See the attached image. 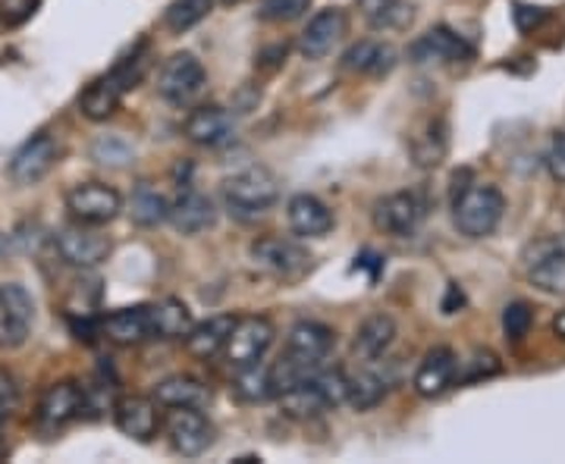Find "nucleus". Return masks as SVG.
I'll return each mask as SVG.
<instances>
[{"mask_svg":"<svg viewBox=\"0 0 565 464\" xmlns=\"http://www.w3.org/2000/svg\"><path fill=\"white\" fill-rule=\"evenodd\" d=\"M412 57L418 63L471 61V47L449 29H430L424 39L412 44Z\"/></svg>","mask_w":565,"mask_h":464,"instance_id":"393cba45","label":"nucleus"},{"mask_svg":"<svg viewBox=\"0 0 565 464\" xmlns=\"http://www.w3.org/2000/svg\"><path fill=\"white\" fill-rule=\"evenodd\" d=\"M546 170L550 176L565 185V132H556L553 142H550V151H546Z\"/></svg>","mask_w":565,"mask_h":464,"instance_id":"ea45409f","label":"nucleus"},{"mask_svg":"<svg viewBox=\"0 0 565 464\" xmlns=\"http://www.w3.org/2000/svg\"><path fill=\"white\" fill-rule=\"evenodd\" d=\"M154 402L161 408H204L211 402V392L202 380L177 374V377H167L154 386Z\"/></svg>","mask_w":565,"mask_h":464,"instance_id":"bb28decb","label":"nucleus"},{"mask_svg":"<svg viewBox=\"0 0 565 464\" xmlns=\"http://www.w3.org/2000/svg\"><path fill=\"white\" fill-rule=\"evenodd\" d=\"M541 20H544V10H541V7H522V3L515 7V25H519L522 32H531Z\"/></svg>","mask_w":565,"mask_h":464,"instance_id":"79ce46f5","label":"nucleus"},{"mask_svg":"<svg viewBox=\"0 0 565 464\" xmlns=\"http://www.w3.org/2000/svg\"><path fill=\"white\" fill-rule=\"evenodd\" d=\"M102 333L117 345H139L154 339V314L151 304L120 307L102 321Z\"/></svg>","mask_w":565,"mask_h":464,"instance_id":"dca6fc26","label":"nucleus"},{"mask_svg":"<svg viewBox=\"0 0 565 464\" xmlns=\"http://www.w3.org/2000/svg\"><path fill=\"white\" fill-rule=\"evenodd\" d=\"M456 374H459V362H456L452 348L437 345L422 358L412 386L422 399H440L446 389L456 384Z\"/></svg>","mask_w":565,"mask_h":464,"instance_id":"4468645a","label":"nucleus"},{"mask_svg":"<svg viewBox=\"0 0 565 464\" xmlns=\"http://www.w3.org/2000/svg\"><path fill=\"white\" fill-rule=\"evenodd\" d=\"M129 217H132V223L151 229V226H158V223H163L170 217V204H167V198H163L161 192H154L151 185H139L136 195H132V202H129Z\"/></svg>","mask_w":565,"mask_h":464,"instance_id":"473e14b6","label":"nucleus"},{"mask_svg":"<svg viewBox=\"0 0 565 464\" xmlns=\"http://www.w3.org/2000/svg\"><path fill=\"white\" fill-rule=\"evenodd\" d=\"M163 430L173 452H180L185 458H199L214 443V427L199 408H167Z\"/></svg>","mask_w":565,"mask_h":464,"instance_id":"423d86ee","label":"nucleus"},{"mask_svg":"<svg viewBox=\"0 0 565 464\" xmlns=\"http://www.w3.org/2000/svg\"><path fill=\"white\" fill-rule=\"evenodd\" d=\"M54 245H57L63 261L70 263V267H82V270L98 267L110 255V239L104 236L102 229L79 220L70 223V226H61L54 233Z\"/></svg>","mask_w":565,"mask_h":464,"instance_id":"20e7f679","label":"nucleus"},{"mask_svg":"<svg viewBox=\"0 0 565 464\" xmlns=\"http://www.w3.org/2000/svg\"><path fill=\"white\" fill-rule=\"evenodd\" d=\"M505 198L497 185H465L452 202V223L468 239H484L503 220Z\"/></svg>","mask_w":565,"mask_h":464,"instance_id":"f257e3e1","label":"nucleus"},{"mask_svg":"<svg viewBox=\"0 0 565 464\" xmlns=\"http://www.w3.org/2000/svg\"><path fill=\"white\" fill-rule=\"evenodd\" d=\"M114 421L122 436H129L136 443H151L163 424L158 414V402L145 399V396H122L120 402L114 404Z\"/></svg>","mask_w":565,"mask_h":464,"instance_id":"f8f14e48","label":"nucleus"},{"mask_svg":"<svg viewBox=\"0 0 565 464\" xmlns=\"http://www.w3.org/2000/svg\"><path fill=\"white\" fill-rule=\"evenodd\" d=\"M126 91H129V88H126V82H122L117 73L102 76V79L92 82V85L79 95V114L92 122L110 120V117L117 114V107H120Z\"/></svg>","mask_w":565,"mask_h":464,"instance_id":"a211bd4d","label":"nucleus"},{"mask_svg":"<svg viewBox=\"0 0 565 464\" xmlns=\"http://www.w3.org/2000/svg\"><path fill=\"white\" fill-rule=\"evenodd\" d=\"M503 370L500 358L490 352V348H478L468 362H465V384H481V380H490Z\"/></svg>","mask_w":565,"mask_h":464,"instance_id":"e433bc0d","label":"nucleus"},{"mask_svg":"<svg viewBox=\"0 0 565 464\" xmlns=\"http://www.w3.org/2000/svg\"><path fill=\"white\" fill-rule=\"evenodd\" d=\"M527 280L546 295H565V245L537 242L527 251Z\"/></svg>","mask_w":565,"mask_h":464,"instance_id":"9b49d317","label":"nucleus"},{"mask_svg":"<svg viewBox=\"0 0 565 464\" xmlns=\"http://www.w3.org/2000/svg\"><path fill=\"white\" fill-rule=\"evenodd\" d=\"M223 198L239 217H262L280 198V180L267 166H248L223 182Z\"/></svg>","mask_w":565,"mask_h":464,"instance_id":"f03ea898","label":"nucleus"},{"mask_svg":"<svg viewBox=\"0 0 565 464\" xmlns=\"http://www.w3.org/2000/svg\"><path fill=\"white\" fill-rule=\"evenodd\" d=\"M345 35V13L340 7H327L321 13H315L311 22L305 25L299 35V51L308 61H321L333 51V44Z\"/></svg>","mask_w":565,"mask_h":464,"instance_id":"2eb2a0df","label":"nucleus"},{"mask_svg":"<svg viewBox=\"0 0 565 464\" xmlns=\"http://www.w3.org/2000/svg\"><path fill=\"white\" fill-rule=\"evenodd\" d=\"M57 158H61L57 142H54L47 132H41V136L29 139V142L22 144L20 151L13 154V161H10V176H13V182H20V185H35V182H41L51 170H54Z\"/></svg>","mask_w":565,"mask_h":464,"instance_id":"ddd939ff","label":"nucleus"},{"mask_svg":"<svg viewBox=\"0 0 565 464\" xmlns=\"http://www.w3.org/2000/svg\"><path fill=\"white\" fill-rule=\"evenodd\" d=\"M446 148H449V136H446L444 120H427L422 126V132L412 139V158L424 170H434L440 166L446 158Z\"/></svg>","mask_w":565,"mask_h":464,"instance_id":"c85d7f7f","label":"nucleus"},{"mask_svg":"<svg viewBox=\"0 0 565 464\" xmlns=\"http://www.w3.org/2000/svg\"><path fill=\"white\" fill-rule=\"evenodd\" d=\"M386 389H390V380H386L384 374L364 367V370L349 377V404H355L359 411H367V408L384 402Z\"/></svg>","mask_w":565,"mask_h":464,"instance_id":"7c9ffc66","label":"nucleus"},{"mask_svg":"<svg viewBox=\"0 0 565 464\" xmlns=\"http://www.w3.org/2000/svg\"><path fill=\"white\" fill-rule=\"evenodd\" d=\"M255 267H262L264 273L270 277H280V280H292L299 277L305 267H308V251L302 245L289 242V239H280V236H264V239H255L252 248H248Z\"/></svg>","mask_w":565,"mask_h":464,"instance_id":"6e6552de","label":"nucleus"},{"mask_svg":"<svg viewBox=\"0 0 565 464\" xmlns=\"http://www.w3.org/2000/svg\"><path fill=\"white\" fill-rule=\"evenodd\" d=\"M167 220L173 223L177 233H182V236H195V233H204L214 223V204L202 192L185 188L180 198L170 204V217Z\"/></svg>","mask_w":565,"mask_h":464,"instance_id":"b1692460","label":"nucleus"},{"mask_svg":"<svg viewBox=\"0 0 565 464\" xmlns=\"http://www.w3.org/2000/svg\"><path fill=\"white\" fill-rule=\"evenodd\" d=\"M456 302L462 304V292H459L456 285H449V299H446V302H444L446 314H456Z\"/></svg>","mask_w":565,"mask_h":464,"instance_id":"37998d69","label":"nucleus"},{"mask_svg":"<svg viewBox=\"0 0 565 464\" xmlns=\"http://www.w3.org/2000/svg\"><path fill=\"white\" fill-rule=\"evenodd\" d=\"M182 132L189 142L202 144V148H217L233 139V117L223 107H199L189 114Z\"/></svg>","mask_w":565,"mask_h":464,"instance_id":"412c9836","label":"nucleus"},{"mask_svg":"<svg viewBox=\"0 0 565 464\" xmlns=\"http://www.w3.org/2000/svg\"><path fill=\"white\" fill-rule=\"evenodd\" d=\"M424 220V202L415 192H393L374 207V226L386 236H412Z\"/></svg>","mask_w":565,"mask_h":464,"instance_id":"9d476101","label":"nucleus"},{"mask_svg":"<svg viewBox=\"0 0 565 464\" xmlns=\"http://www.w3.org/2000/svg\"><path fill=\"white\" fill-rule=\"evenodd\" d=\"M333 343H337V336H333V330L327 323L299 321L289 330V336H286V352L296 355V358H302V362L321 364L327 362Z\"/></svg>","mask_w":565,"mask_h":464,"instance_id":"aec40b11","label":"nucleus"},{"mask_svg":"<svg viewBox=\"0 0 565 464\" xmlns=\"http://www.w3.org/2000/svg\"><path fill=\"white\" fill-rule=\"evenodd\" d=\"M17 402H20L17 380L7 370H0V418H10V411L17 408Z\"/></svg>","mask_w":565,"mask_h":464,"instance_id":"a19ab883","label":"nucleus"},{"mask_svg":"<svg viewBox=\"0 0 565 464\" xmlns=\"http://www.w3.org/2000/svg\"><path fill=\"white\" fill-rule=\"evenodd\" d=\"M66 211L70 217L88 226H107L122 214V195L114 185L104 182H82L66 192Z\"/></svg>","mask_w":565,"mask_h":464,"instance_id":"7ed1b4c3","label":"nucleus"},{"mask_svg":"<svg viewBox=\"0 0 565 464\" xmlns=\"http://www.w3.org/2000/svg\"><path fill=\"white\" fill-rule=\"evenodd\" d=\"M85 408V389L73 384V380H63L54 384L39 404V418L44 427H63L70 421H76Z\"/></svg>","mask_w":565,"mask_h":464,"instance_id":"6ab92c4d","label":"nucleus"},{"mask_svg":"<svg viewBox=\"0 0 565 464\" xmlns=\"http://www.w3.org/2000/svg\"><path fill=\"white\" fill-rule=\"evenodd\" d=\"M221 3H230V0H221Z\"/></svg>","mask_w":565,"mask_h":464,"instance_id":"49530a36","label":"nucleus"},{"mask_svg":"<svg viewBox=\"0 0 565 464\" xmlns=\"http://www.w3.org/2000/svg\"><path fill=\"white\" fill-rule=\"evenodd\" d=\"M154 314V339H185L192 323V311L180 302V299H163V302L151 304Z\"/></svg>","mask_w":565,"mask_h":464,"instance_id":"c756f323","label":"nucleus"},{"mask_svg":"<svg viewBox=\"0 0 565 464\" xmlns=\"http://www.w3.org/2000/svg\"><path fill=\"white\" fill-rule=\"evenodd\" d=\"M3 424H7V418H0V452H3Z\"/></svg>","mask_w":565,"mask_h":464,"instance_id":"a18cd8bd","label":"nucleus"},{"mask_svg":"<svg viewBox=\"0 0 565 464\" xmlns=\"http://www.w3.org/2000/svg\"><path fill=\"white\" fill-rule=\"evenodd\" d=\"M531 323H534V311L527 302H512L503 311V330L512 343H522L527 333H531Z\"/></svg>","mask_w":565,"mask_h":464,"instance_id":"c9c22d12","label":"nucleus"},{"mask_svg":"<svg viewBox=\"0 0 565 464\" xmlns=\"http://www.w3.org/2000/svg\"><path fill=\"white\" fill-rule=\"evenodd\" d=\"M286 220L292 226V233L302 236V239H321V236H327L333 229L330 207L321 198L305 195V192L289 198V204H286Z\"/></svg>","mask_w":565,"mask_h":464,"instance_id":"f3484780","label":"nucleus"},{"mask_svg":"<svg viewBox=\"0 0 565 464\" xmlns=\"http://www.w3.org/2000/svg\"><path fill=\"white\" fill-rule=\"evenodd\" d=\"M35 302L20 283H0V348H20L32 333Z\"/></svg>","mask_w":565,"mask_h":464,"instance_id":"0eeeda50","label":"nucleus"},{"mask_svg":"<svg viewBox=\"0 0 565 464\" xmlns=\"http://www.w3.org/2000/svg\"><path fill=\"white\" fill-rule=\"evenodd\" d=\"M214 10V0H173L163 13V25L170 32H189L192 25H199L202 20H207V13Z\"/></svg>","mask_w":565,"mask_h":464,"instance_id":"72a5a7b5","label":"nucleus"},{"mask_svg":"<svg viewBox=\"0 0 565 464\" xmlns=\"http://www.w3.org/2000/svg\"><path fill=\"white\" fill-rule=\"evenodd\" d=\"M92 158L98 163H110V166H122V163L132 161V151H129V144L120 142V139H102V142H95L92 148Z\"/></svg>","mask_w":565,"mask_h":464,"instance_id":"58836bf2","label":"nucleus"},{"mask_svg":"<svg viewBox=\"0 0 565 464\" xmlns=\"http://www.w3.org/2000/svg\"><path fill=\"white\" fill-rule=\"evenodd\" d=\"M236 326V317L233 314H217V317H207L204 323H195L185 336V348L189 355L202 358V362H211L217 358L223 348H226V339Z\"/></svg>","mask_w":565,"mask_h":464,"instance_id":"5701e85b","label":"nucleus"},{"mask_svg":"<svg viewBox=\"0 0 565 464\" xmlns=\"http://www.w3.org/2000/svg\"><path fill=\"white\" fill-rule=\"evenodd\" d=\"M345 69L364 73V76H384L396 66V51L381 41H359L345 51Z\"/></svg>","mask_w":565,"mask_h":464,"instance_id":"cd10ccee","label":"nucleus"},{"mask_svg":"<svg viewBox=\"0 0 565 464\" xmlns=\"http://www.w3.org/2000/svg\"><path fill=\"white\" fill-rule=\"evenodd\" d=\"M277 399H280L282 411L289 418H315V414L327 411V402H323L321 389L315 386V380H305V384L292 386V389L280 392Z\"/></svg>","mask_w":565,"mask_h":464,"instance_id":"2f4dec72","label":"nucleus"},{"mask_svg":"<svg viewBox=\"0 0 565 464\" xmlns=\"http://www.w3.org/2000/svg\"><path fill=\"white\" fill-rule=\"evenodd\" d=\"M553 333H556V336L565 343V311H559V314L553 317Z\"/></svg>","mask_w":565,"mask_h":464,"instance_id":"c03bdc74","label":"nucleus"},{"mask_svg":"<svg viewBox=\"0 0 565 464\" xmlns=\"http://www.w3.org/2000/svg\"><path fill=\"white\" fill-rule=\"evenodd\" d=\"M364 22L377 32H403L415 22L412 0H359Z\"/></svg>","mask_w":565,"mask_h":464,"instance_id":"a878e982","label":"nucleus"},{"mask_svg":"<svg viewBox=\"0 0 565 464\" xmlns=\"http://www.w3.org/2000/svg\"><path fill=\"white\" fill-rule=\"evenodd\" d=\"M311 0H262V17L270 22H292L302 17Z\"/></svg>","mask_w":565,"mask_h":464,"instance_id":"4c0bfd02","label":"nucleus"},{"mask_svg":"<svg viewBox=\"0 0 565 464\" xmlns=\"http://www.w3.org/2000/svg\"><path fill=\"white\" fill-rule=\"evenodd\" d=\"M274 323L267 317H243L236 321L223 355L230 358L233 367H248V364H258L267 355V348L274 343Z\"/></svg>","mask_w":565,"mask_h":464,"instance_id":"1a4fd4ad","label":"nucleus"},{"mask_svg":"<svg viewBox=\"0 0 565 464\" xmlns=\"http://www.w3.org/2000/svg\"><path fill=\"white\" fill-rule=\"evenodd\" d=\"M204 82H207V73L195 54H173L170 61H163L161 73H158V91L163 101L182 107L202 95Z\"/></svg>","mask_w":565,"mask_h":464,"instance_id":"39448f33","label":"nucleus"},{"mask_svg":"<svg viewBox=\"0 0 565 464\" xmlns=\"http://www.w3.org/2000/svg\"><path fill=\"white\" fill-rule=\"evenodd\" d=\"M396 343V321L390 314H371L367 321L359 326L355 339H352V352L359 362H381L390 345Z\"/></svg>","mask_w":565,"mask_h":464,"instance_id":"4be33fe9","label":"nucleus"},{"mask_svg":"<svg viewBox=\"0 0 565 464\" xmlns=\"http://www.w3.org/2000/svg\"><path fill=\"white\" fill-rule=\"evenodd\" d=\"M236 392L243 402H264L274 396V386H270V367L258 364H248L239 367V377H236Z\"/></svg>","mask_w":565,"mask_h":464,"instance_id":"f704fd0d","label":"nucleus"}]
</instances>
